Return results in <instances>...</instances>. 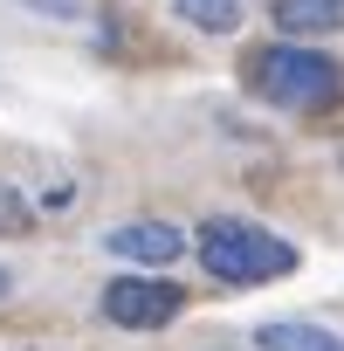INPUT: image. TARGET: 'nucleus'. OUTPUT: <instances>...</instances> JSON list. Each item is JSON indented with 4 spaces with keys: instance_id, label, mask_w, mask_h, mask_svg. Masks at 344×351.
<instances>
[{
    "instance_id": "1",
    "label": "nucleus",
    "mask_w": 344,
    "mask_h": 351,
    "mask_svg": "<svg viewBox=\"0 0 344 351\" xmlns=\"http://www.w3.org/2000/svg\"><path fill=\"white\" fill-rule=\"evenodd\" d=\"M193 248H200V269H207L214 282H228V289H255V282L296 276V248H289L275 228L241 221V214H207L200 234H193Z\"/></svg>"
},
{
    "instance_id": "2",
    "label": "nucleus",
    "mask_w": 344,
    "mask_h": 351,
    "mask_svg": "<svg viewBox=\"0 0 344 351\" xmlns=\"http://www.w3.org/2000/svg\"><path fill=\"white\" fill-rule=\"evenodd\" d=\"M248 90L275 110H323L337 90H344V69L323 56V49H303V42H275L248 62Z\"/></svg>"
},
{
    "instance_id": "3",
    "label": "nucleus",
    "mask_w": 344,
    "mask_h": 351,
    "mask_svg": "<svg viewBox=\"0 0 344 351\" xmlns=\"http://www.w3.org/2000/svg\"><path fill=\"white\" fill-rule=\"evenodd\" d=\"M180 310H186V289L165 282L158 269H151V276H117V282H103V317H110L117 330H165Z\"/></svg>"
},
{
    "instance_id": "4",
    "label": "nucleus",
    "mask_w": 344,
    "mask_h": 351,
    "mask_svg": "<svg viewBox=\"0 0 344 351\" xmlns=\"http://www.w3.org/2000/svg\"><path fill=\"white\" fill-rule=\"evenodd\" d=\"M103 248L117 262H138V269H165V262H180L186 255V234L172 228V221H124L103 234Z\"/></svg>"
},
{
    "instance_id": "5",
    "label": "nucleus",
    "mask_w": 344,
    "mask_h": 351,
    "mask_svg": "<svg viewBox=\"0 0 344 351\" xmlns=\"http://www.w3.org/2000/svg\"><path fill=\"white\" fill-rule=\"evenodd\" d=\"M269 21L289 35V42H310V35H344V0H275Z\"/></svg>"
},
{
    "instance_id": "6",
    "label": "nucleus",
    "mask_w": 344,
    "mask_h": 351,
    "mask_svg": "<svg viewBox=\"0 0 344 351\" xmlns=\"http://www.w3.org/2000/svg\"><path fill=\"white\" fill-rule=\"evenodd\" d=\"M255 344L262 351H344V337L323 330V324H310V317H275V324L255 330Z\"/></svg>"
},
{
    "instance_id": "7",
    "label": "nucleus",
    "mask_w": 344,
    "mask_h": 351,
    "mask_svg": "<svg viewBox=\"0 0 344 351\" xmlns=\"http://www.w3.org/2000/svg\"><path fill=\"white\" fill-rule=\"evenodd\" d=\"M172 8H180V21L200 28V35H234L241 28V0H172Z\"/></svg>"
},
{
    "instance_id": "8",
    "label": "nucleus",
    "mask_w": 344,
    "mask_h": 351,
    "mask_svg": "<svg viewBox=\"0 0 344 351\" xmlns=\"http://www.w3.org/2000/svg\"><path fill=\"white\" fill-rule=\"evenodd\" d=\"M28 221H35V214H28V200H21L8 180H0V234H28Z\"/></svg>"
},
{
    "instance_id": "9",
    "label": "nucleus",
    "mask_w": 344,
    "mask_h": 351,
    "mask_svg": "<svg viewBox=\"0 0 344 351\" xmlns=\"http://www.w3.org/2000/svg\"><path fill=\"white\" fill-rule=\"evenodd\" d=\"M21 8H35V14H49V21H83L90 0H21Z\"/></svg>"
},
{
    "instance_id": "10",
    "label": "nucleus",
    "mask_w": 344,
    "mask_h": 351,
    "mask_svg": "<svg viewBox=\"0 0 344 351\" xmlns=\"http://www.w3.org/2000/svg\"><path fill=\"white\" fill-rule=\"evenodd\" d=\"M8 289H14V276H8V269H0V296H8Z\"/></svg>"
}]
</instances>
